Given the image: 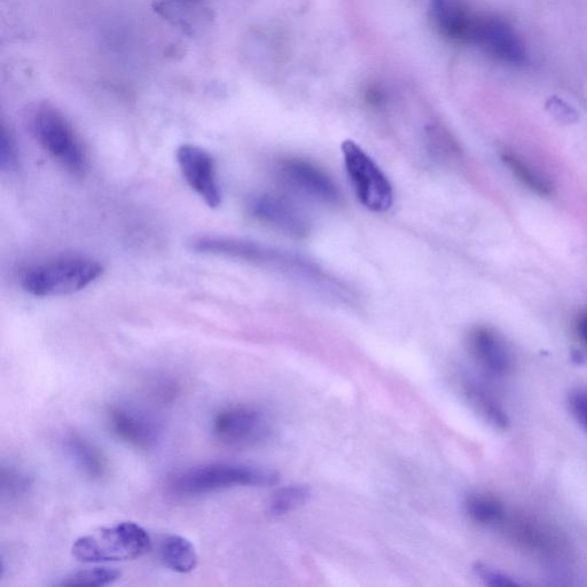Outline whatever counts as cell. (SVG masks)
<instances>
[{"label": "cell", "instance_id": "cell-1", "mask_svg": "<svg viewBox=\"0 0 587 587\" xmlns=\"http://www.w3.org/2000/svg\"><path fill=\"white\" fill-rule=\"evenodd\" d=\"M279 475L271 469L233 463H213L169 476L168 490L177 497H198L237 487H270Z\"/></svg>", "mask_w": 587, "mask_h": 587}, {"label": "cell", "instance_id": "cell-2", "mask_svg": "<svg viewBox=\"0 0 587 587\" xmlns=\"http://www.w3.org/2000/svg\"><path fill=\"white\" fill-rule=\"evenodd\" d=\"M103 273V264L91 257L61 256L31 266L22 273L21 286L36 297L64 296L83 291Z\"/></svg>", "mask_w": 587, "mask_h": 587}, {"label": "cell", "instance_id": "cell-26", "mask_svg": "<svg viewBox=\"0 0 587 587\" xmlns=\"http://www.w3.org/2000/svg\"><path fill=\"white\" fill-rule=\"evenodd\" d=\"M569 409L587 432V389H576L570 394Z\"/></svg>", "mask_w": 587, "mask_h": 587}, {"label": "cell", "instance_id": "cell-13", "mask_svg": "<svg viewBox=\"0 0 587 587\" xmlns=\"http://www.w3.org/2000/svg\"><path fill=\"white\" fill-rule=\"evenodd\" d=\"M468 348L482 369L503 378L512 370V356L506 343L488 327H477L468 335Z\"/></svg>", "mask_w": 587, "mask_h": 587}, {"label": "cell", "instance_id": "cell-12", "mask_svg": "<svg viewBox=\"0 0 587 587\" xmlns=\"http://www.w3.org/2000/svg\"><path fill=\"white\" fill-rule=\"evenodd\" d=\"M109 425L120 440L142 450L153 448L161 435L160 425L150 414L128 406L112 409Z\"/></svg>", "mask_w": 587, "mask_h": 587}, {"label": "cell", "instance_id": "cell-3", "mask_svg": "<svg viewBox=\"0 0 587 587\" xmlns=\"http://www.w3.org/2000/svg\"><path fill=\"white\" fill-rule=\"evenodd\" d=\"M152 540L136 522H121L100 528L78 538L73 544V557L84 563L130 561L150 552Z\"/></svg>", "mask_w": 587, "mask_h": 587}, {"label": "cell", "instance_id": "cell-10", "mask_svg": "<svg viewBox=\"0 0 587 587\" xmlns=\"http://www.w3.org/2000/svg\"><path fill=\"white\" fill-rule=\"evenodd\" d=\"M280 183L305 198L323 203H336L340 199L338 187L332 178L312 163L300 159L280 162L277 168Z\"/></svg>", "mask_w": 587, "mask_h": 587}, {"label": "cell", "instance_id": "cell-4", "mask_svg": "<svg viewBox=\"0 0 587 587\" xmlns=\"http://www.w3.org/2000/svg\"><path fill=\"white\" fill-rule=\"evenodd\" d=\"M192 252L202 255L222 256L232 260L258 265L275 266L299 275L312 277L318 270L311 263L295 255L286 254L256 242L219 236H201L190 242Z\"/></svg>", "mask_w": 587, "mask_h": 587}, {"label": "cell", "instance_id": "cell-11", "mask_svg": "<svg viewBox=\"0 0 587 587\" xmlns=\"http://www.w3.org/2000/svg\"><path fill=\"white\" fill-rule=\"evenodd\" d=\"M249 211L258 221L293 237H303L309 231L307 218L279 195L261 194L249 203Z\"/></svg>", "mask_w": 587, "mask_h": 587}, {"label": "cell", "instance_id": "cell-15", "mask_svg": "<svg viewBox=\"0 0 587 587\" xmlns=\"http://www.w3.org/2000/svg\"><path fill=\"white\" fill-rule=\"evenodd\" d=\"M461 388L466 401L488 424L498 429H507L510 426V419L502 405L479 381L466 377L461 381Z\"/></svg>", "mask_w": 587, "mask_h": 587}, {"label": "cell", "instance_id": "cell-6", "mask_svg": "<svg viewBox=\"0 0 587 587\" xmlns=\"http://www.w3.org/2000/svg\"><path fill=\"white\" fill-rule=\"evenodd\" d=\"M33 131L39 145L70 174L82 176L86 170V153L65 117L51 108L39 109L33 119Z\"/></svg>", "mask_w": 587, "mask_h": 587}, {"label": "cell", "instance_id": "cell-24", "mask_svg": "<svg viewBox=\"0 0 587 587\" xmlns=\"http://www.w3.org/2000/svg\"><path fill=\"white\" fill-rule=\"evenodd\" d=\"M546 111L555 120L563 124H573L579 119L576 109L557 96H553L547 100Z\"/></svg>", "mask_w": 587, "mask_h": 587}, {"label": "cell", "instance_id": "cell-22", "mask_svg": "<svg viewBox=\"0 0 587 587\" xmlns=\"http://www.w3.org/2000/svg\"><path fill=\"white\" fill-rule=\"evenodd\" d=\"M33 487V477L17 466H3L0 475V489L7 499H18L25 496Z\"/></svg>", "mask_w": 587, "mask_h": 587}, {"label": "cell", "instance_id": "cell-7", "mask_svg": "<svg viewBox=\"0 0 587 587\" xmlns=\"http://www.w3.org/2000/svg\"><path fill=\"white\" fill-rule=\"evenodd\" d=\"M271 422L252 406L234 405L219 411L213 422L216 440L229 448L246 449L268 441Z\"/></svg>", "mask_w": 587, "mask_h": 587}, {"label": "cell", "instance_id": "cell-28", "mask_svg": "<svg viewBox=\"0 0 587 587\" xmlns=\"http://www.w3.org/2000/svg\"><path fill=\"white\" fill-rule=\"evenodd\" d=\"M185 2H193V0H185Z\"/></svg>", "mask_w": 587, "mask_h": 587}, {"label": "cell", "instance_id": "cell-25", "mask_svg": "<svg viewBox=\"0 0 587 587\" xmlns=\"http://www.w3.org/2000/svg\"><path fill=\"white\" fill-rule=\"evenodd\" d=\"M474 573L485 585L493 587L519 586V583H516L511 577L499 573V571L493 570L488 566L483 565V563H476L474 566Z\"/></svg>", "mask_w": 587, "mask_h": 587}, {"label": "cell", "instance_id": "cell-23", "mask_svg": "<svg viewBox=\"0 0 587 587\" xmlns=\"http://www.w3.org/2000/svg\"><path fill=\"white\" fill-rule=\"evenodd\" d=\"M19 167V151L11 133L4 127L0 136V169L4 172L17 171Z\"/></svg>", "mask_w": 587, "mask_h": 587}, {"label": "cell", "instance_id": "cell-19", "mask_svg": "<svg viewBox=\"0 0 587 587\" xmlns=\"http://www.w3.org/2000/svg\"><path fill=\"white\" fill-rule=\"evenodd\" d=\"M312 491L308 485L293 484L273 493L268 510L271 516H283L309 503Z\"/></svg>", "mask_w": 587, "mask_h": 587}, {"label": "cell", "instance_id": "cell-17", "mask_svg": "<svg viewBox=\"0 0 587 587\" xmlns=\"http://www.w3.org/2000/svg\"><path fill=\"white\" fill-rule=\"evenodd\" d=\"M160 560L164 566L178 574H189L198 566L197 550L189 539L170 535L164 537L159 547Z\"/></svg>", "mask_w": 587, "mask_h": 587}, {"label": "cell", "instance_id": "cell-8", "mask_svg": "<svg viewBox=\"0 0 587 587\" xmlns=\"http://www.w3.org/2000/svg\"><path fill=\"white\" fill-rule=\"evenodd\" d=\"M471 43L490 57L511 66L527 64L528 52L521 37L502 19L477 17Z\"/></svg>", "mask_w": 587, "mask_h": 587}, {"label": "cell", "instance_id": "cell-5", "mask_svg": "<svg viewBox=\"0 0 587 587\" xmlns=\"http://www.w3.org/2000/svg\"><path fill=\"white\" fill-rule=\"evenodd\" d=\"M342 154L350 183L360 203L375 213L389 210L394 202L393 186L378 164L352 140L342 144Z\"/></svg>", "mask_w": 587, "mask_h": 587}, {"label": "cell", "instance_id": "cell-16", "mask_svg": "<svg viewBox=\"0 0 587 587\" xmlns=\"http://www.w3.org/2000/svg\"><path fill=\"white\" fill-rule=\"evenodd\" d=\"M65 448L69 458L86 477L99 480L105 475L107 464L103 453L85 437L77 433L69 434Z\"/></svg>", "mask_w": 587, "mask_h": 587}, {"label": "cell", "instance_id": "cell-27", "mask_svg": "<svg viewBox=\"0 0 587 587\" xmlns=\"http://www.w3.org/2000/svg\"><path fill=\"white\" fill-rule=\"evenodd\" d=\"M576 330L579 338L587 344V311L578 317Z\"/></svg>", "mask_w": 587, "mask_h": 587}, {"label": "cell", "instance_id": "cell-20", "mask_svg": "<svg viewBox=\"0 0 587 587\" xmlns=\"http://www.w3.org/2000/svg\"><path fill=\"white\" fill-rule=\"evenodd\" d=\"M503 161L511 169L513 175L520 182L539 195H550L552 185L547 180L532 169L528 163L524 162L520 156L513 153H504Z\"/></svg>", "mask_w": 587, "mask_h": 587}, {"label": "cell", "instance_id": "cell-14", "mask_svg": "<svg viewBox=\"0 0 587 587\" xmlns=\"http://www.w3.org/2000/svg\"><path fill=\"white\" fill-rule=\"evenodd\" d=\"M432 17L441 33L453 41L471 43L477 15L464 0H432Z\"/></svg>", "mask_w": 587, "mask_h": 587}, {"label": "cell", "instance_id": "cell-9", "mask_svg": "<svg viewBox=\"0 0 587 587\" xmlns=\"http://www.w3.org/2000/svg\"><path fill=\"white\" fill-rule=\"evenodd\" d=\"M176 158L191 189L208 207L216 209L221 206L223 197L213 156L199 146L184 144L178 148Z\"/></svg>", "mask_w": 587, "mask_h": 587}, {"label": "cell", "instance_id": "cell-21", "mask_svg": "<svg viewBox=\"0 0 587 587\" xmlns=\"http://www.w3.org/2000/svg\"><path fill=\"white\" fill-rule=\"evenodd\" d=\"M121 573L113 568H93L78 571L61 579L57 586L61 587H103L119 581Z\"/></svg>", "mask_w": 587, "mask_h": 587}, {"label": "cell", "instance_id": "cell-18", "mask_svg": "<svg viewBox=\"0 0 587 587\" xmlns=\"http://www.w3.org/2000/svg\"><path fill=\"white\" fill-rule=\"evenodd\" d=\"M465 510L476 523L495 526L505 519V507L495 497L473 493L465 500Z\"/></svg>", "mask_w": 587, "mask_h": 587}]
</instances>
